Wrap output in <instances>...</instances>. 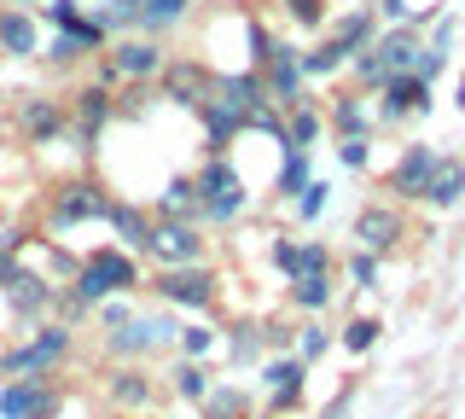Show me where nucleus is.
I'll return each mask as SVG.
<instances>
[{"label":"nucleus","mask_w":465,"mask_h":419,"mask_svg":"<svg viewBox=\"0 0 465 419\" xmlns=\"http://www.w3.org/2000/svg\"><path fill=\"white\" fill-rule=\"evenodd\" d=\"M140 285V268H134V256H123V251H94L87 263L76 268V303H99V297H111V292H134Z\"/></svg>","instance_id":"1"},{"label":"nucleus","mask_w":465,"mask_h":419,"mask_svg":"<svg viewBox=\"0 0 465 419\" xmlns=\"http://www.w3.org/2000/svg\"><path fill=\"white\" fill-rule=\"evenodd\" d=\"M70 355V332L64 326H41L35 338H24L18 350L0 355V379H41V373L53 367V361Z\"/></svg>","instance_id":"2"},{"label":"nucleus","mask_w":465,"mask_h":419,"mask_svg":"<svg viewBox=\"0 0 465 419\" xmlns=\"http://www.w3.org/2000/svg\"><path fill=\"white\" fill-rule=\"evenodd\" d=\"M413 59H419V35H413V30H396V35H384V41H378V47L367 41V47L355 53V70H361L367 82H378V88H384L390 76L413 70Z\"/></svg>","instance_id":"3"},{"label":"nucleus","mask_w":465,"mask_h":419,"mask_svg":"<svg viewBox=\"0 0 465 419\" xmlns=\"http://www.w3.org/2000/svg\"><path fill=\"white\" fill-rule=\"evenodd\" d=\"M58 390L47 379H6L0 384V419H53Z\"/></svg>","instance_id":"4"},{"label":"nucleus","mask_w":465,"mask_h":419,"mask_svg":"<svg viewBox=\"0 0 465 419\" xmlns=\"http://www.w3.org/2000/svg\"><path fill=\"white\" fill-rule=\"evenodd\" d=\"M198 205H203V215H215V222L239 215V205H244V181L232 175V169L222 164V157H215V164L198 175Z\"/></svg>","instance_id":"5"},{"label":"nucleus","mask_w":465,"mask_h":419,"mask_svg":"<svg viewBox=\"0 0 465 419\" xmlns=\"http://www.w3.org/2000/svg\"><path fill=\"white\" fill-rule=\"evenodd\" d=\"M145 251H152V256H163L169 268H181V263H198L203 239H198L193 227L181 222V215H169V222H157L152 234H145Z\"/></svg>","instance_id":"6"},{"label":"nucleus","mask_w":465,"mask_h":419,"mask_svg":"<svg viewBox=\"0 0 465 419\" xmlns=\"http://www.w3.org/2000/svg\"><path fill=\"white\" fill-rule=\"evenodd\" d=\"M157 292H163L169 303H186V309H210V303H215V280L203 268L181 263V268H169L163 280H157Z\"/></svg>","instance_id":"7"},{"label":"nucleus","mask_w":465,"mask_h":419,"mask_svg":"<svg viewBox=\"0 0 465 419\" xmlns=\"http://www.w3.org/2000/svg\"><path fill=\"white\" fill-rule=\"evenodd\" d=\"M105 210H111V198L99 193V186H87V181L64 186V193L53 198V222H58V227H70V222H94V215H105Z\"/></svg>","instance_id":"8"},{"label":"nucleus","mask_w":465,"mask_h":419,"mask_svg":"<svg viewBox=\"0 0 465 419\" xmlns=\"http://www.w3.org/2000/svg\"><path fill=\"white\" fill-rule=\"evenodd\" d=\"M163 70V47H152V41H116L111 47V76H157Z\"/></svg>","instance_id":"9"},{"label":"nucleus","mask_w":465,"mask_h":419,"mask_svg":"<svg viewBox=\"0 0 465 419\" xmlns=\"http://www.w3.org/2000/svg\"><path fill=\"white\" fill-rule=\"evenodd\" d=\"M355 239L367 244L372 256H378V251H390V244L401 239V215H396V210H384V205H367V210L355 215Z\"/></svg>","instance_id":"10"},{"label":"nucleus","mask_w":465,"mask_h":419,"mask_svg":"<svg viewBox=\"0 0 465 419\" xmlns=\"http://www.w3.org/2000/svg\"><path fill=\"white\" fill-rule=\"evenodd\" d=\"M262 65H268V94L280 99V105H297V82H302V59H297V47H273Z\"/></svg>","instance_id":"11"},{"label":"nucleus","mask_w":465,"mask_h":419,"mask_svg":"<svg viewBox=\"0 0 465 419\" xmlns=\"http://www.w3.org/2000/svg\"><path fill=\"white\" fill-rule=\"evenodd\" d=\"M430 105V82H419L413 70L384 82V117H407V111H425Z\"/></svg>","instance_id":"12"},{"label":"nucleus","mask_w":465,"mask_h":419,"mask_svg":"<svg viewBox=\"0 0 465 419\" xmlns=\"http://www.w3.org/2000/svg\"><path fill=\"white\" fill-rule=\"evenodd\" d=\"M163 82H169L174 105H203V99L215 94V82H210V70H203V65H169Z\"/></svg>","instance_id":"13"},{"label":"nucleus","mask_w":465,"mask_h":419,"mask_svg":"<svg viewBox=\"0 0 465 419\" xmlns=\"http://www.w3.org/2000/svg\"><path fill=\"white\" fill-rule=\"evenodd\" d=\"M430 164H436V152H430V146H407V152H401V164L390 169V193H401V198H419V193H425V175H430Z\"/></svg>","instance_id":"14"},{"label":"nucleus","mask_w":465,"mask_h":419,"mask_svg":"<svg viewBox=\"0 0 465 419\" xmlns=\"http://www.w3.org/2000/svg\"><path fill=\"white\" fill-rule=\"evenodd\" d=\"M419 198H430V205H460V198H465V164H460V157H436Z\"/></svg>","instance_id":"15"},{"label":"nucleus","mask_w":465,"mask_h":419,"mask_svg":"<svg viewBox=\"0 0 465 419\" xmlns=\"http://www.w3.org/2000/svg\"><path fill=\"white\" fill-rule=\"evenodd\" d=\"M273 263H280L291 280H302V274H331V256H326V244H273Z\"/></svg>","instance_id":"16"},{"label":"nucleus","mask_w":465,"mask_h":419,"mask_svg":"<svg viewBox=\"0 0 465 419\" xmlns=\"http://www.w3.org/2000/svg\"><path fill=\"white\" fill-rule=\"evenodd\" d=\"M215 105H227L232 117H251V111L262 105V99H268V88H262L256 76H227V82H215Z\"/></svg>","instance_id":"17"},{"label":"nucleus","mask_w":465,"mask_h":419,"mask_svg":"<svg viewBox=\"0 0 465 419\" xmlns=\"http://www.w3.org/2000/svg\"><path fill=\"white\" fill-rule=\"evenodd\" d=\"M35 47H41L35 18H29V12H0V53H12V59H29Z\"/></svg>","instance_id":"18"},{"label":"nucleus","mask_w":465,"mask_h":419,"mask_svg":"<svg viewBox=\"0 0 465 419\" xmlns=\"http://www.w3.org/2000/svg\"><path fill=\"white\" fill-rule=\"evenodd\" d=\"M99 41H105V30H99L94 18H82L76 30H64V35L53 41V59H58V65H70V59H82V53H94Z\"/></svg>","instance_id":"19"},{"label":"nucleus","mask_w":465,"mask_h":419,"mask_svg":"<svg viewBox=\"0 0 465 419\" xmlns=\"http://www.w3.org/2000/svg\"><path fill=\"white\" fill-rule=\"evenodd\" d=\"M6 297H12V309H18V314H41L53 303L47 280H35V274H24V268H18V280H6Z\"/></svg>","instance_id":"20"},{"label":"nucleus","mask_w":465,"mask_h":419,"mask_svg":"<svg viewBox=\"0 0 465 419\" xmlns=\"http://www.w3.org/2000/svg\"><path fill=\"white\" fill-rule=\"evenodd\" d=\"M76 123H82V140H94L99 128L111 123V94H105V88H87V94L76 99Z\"/></svg>","instance_id":"21"},{"label":"nucleus","mask_w":465,"mask_h":419,"mask_svg":"<svg viewBox=\"0 0 465 419\" xmlns=\"http://www.w3.org/2000/svg\"><path fill=\"white\" fill-rule=\"evenodd\" d=\"M24 128H29V140H53L58 128H64V111H58L53 99H29V105H24Z\"/></svg>","instance_id":"22"},{"label":"nucleus","mask_w":465,"mask_h":419,"mask_svg":"<svg viewBox=\"0 0 465 419\" xmlns=\"http://www.w3.org/2000/svg\"><path fill=\"white\" fill-rule=\"evenodd\" d=\"M331 41L343 47V59H355V53L372 41V12H349V18L338 24V30H331Z\"/></svg>","instance_id":"23"},{"label":"nucleus","mask_w":465,"mask_h":419,"mask_svg":"<svg viewBox=\"0 0 465 419\" xmlns=\"http://www.w3.org/2000/svg\"><path fill=\"white\" fill-rule=\"evenodd\" d=\"M105 215H111V227H116V234H123V244H140V251H145V234H152V222H145V215H140L134 205H111Z\"/></svg>","instance_id":"24"},{"label":"nucleus","mask_w":465,"mask_h":419,"mask_svg":"<svg viewBox=\"0 0 465 419\" xmlns=\"http://www.w3.org/2000/svg\"><path fill=\"white\" fill-rule=\"evenodd\" d=\"M268 384H273V402L291 408V402L302 396V367L297 361H280V367H268Z\"/></svg>","instance_id":"25"},{"label":"nucleus","mask_w":465,"mask_h":419,"mask_svg":"<svg viewBox=\"0 0 465 419\" xmlns=\"http://www.w3.org/2000/svg\"><path fill=\"white\" fill-rule=\"evenodd\" d=\"M291 297H297L302 309H326L331 303V274H302V280H291Z\"/></svg>","instance_id":"26"},{"label":"nucleus","mask_w":465,"mask_h":419,"mask_svg":"<svg viewBox=\"0 0 465 419\" xmlns=\"http://www.w3.org/2000/svg\"><path fill=\"white\" fill-rule=\"evenodd\" d=\"M297 59H302V76H331V70L343 65V47L338 41H320L314 53H297Z\"/></svg>","instance_id":"27"},{"label":"nucleus","mask_w":465,"mask_h":419,"mask_svg":"<svg viewBox=\"0 0 465 419\" xmlns=\"http://www.w3.org/2000/svg\"><path fill=\"white\" fill-rule=\"evenodd\" d=\"M193 210H203L198 205V181H169L163 186V215H193Z\"/></svg>","instance_id":"28"},{"label":"nucleus","mask_w":465,"mask_h":419,"mask_svg":"<svg viewBox=\"0 0 465 419\" xmlns=\"http://www.w3.org/2000/svg\"><path fill=\"white\" fill-rule=\"evenodd\" d=\"M186 12V0H140V24H152V30H163Z\"/></svg>","instance_id":"29"},{"label":"nucleus","mask_w":465,"mask_h":419,"mask_svg":"<svg viewBox=\"0 0 465 419\" xmlns=\"http://www.w3.org/2000/svg\"><path fill=\"white\" fill-rule=\"evenodd\" d=\"M116 402H123V408H140L145 396H152V384H145V373H116Z\"/></svg>","instance_id":"30"},{"label":"nucleus","mask_w":465,"mask_h":419,"mask_svg":"<svg viewBox=\"0 0 465 419\" xmlns=\"http://www.w3.org/2000/svg\"><path fill=\"white\" fill-rule=\"evenodd\" d=\"M302 186H309V157H302L297 146H291L285 169H280V193H302Z\"/></svg>","instance_id":"31"},{"label":"nucleus","mask_w":465,"mask_h":419,"mask_svg":"<svg viewBox=\"0 0 465 419\" xmlns=\"http://www.w3.org/2000/svg\"><path fill=\"white\" fill-rule=\"evenodd\" d=\"M174 390H181V396H210V379H203V367H193V361H181V367H174Z\"/></svg>","instance_id":"32"},{"label":"nucleus","mask_w":465,"mask_h":419,"mask_svg":"<svg viewBox=\"0 0 465 419\" xmlns=\"http://www.w3.org/2000/svg\"><path fill=\"white\" fill-rule=\"evenodd\" d=\"M203 408H210V419H239L244 414V396H239V390H215Z\"/></svg>","instance_id":"33"},{"label":"nucleus","mask_w":465,"mask_h":419,"mask_svg":"<svg viewBox=\"0 0 465 419\" xmlns=\"http://www.w3.org/2000/svg\"><path fill=\"white\" fill-rule=\"evenodd\" d=\"M47 18L58 24V30H76V24H82V6H76V0H53Z\"/></svg>","instance_id":"34"},{"label":"nucleus","mask_w":465,"mask_h":419,"mask_svg":"<svg viewBox=\"0 0 465 419\" xmlns=\"http://www.w3.org/2000/svg\"><path fill=\"white\" fill-rule=\"evenodd\" d=\"M338 128H343V135H367V117H361L355 99H343V105H338Z\"/></svg>","instance_id":"35"},{"label":"nucleus","mask_w":465,"mask_h":419,"mask_svg":"<svg viewBox=\"0 0 465 419\" xmlns=\"http://www.w3.org/2000/svg\"><path fill=\"white\" fill-rule=\"evenodd\" d=\"M372 338H378V321H349V332H343V344H349V350H367Z\"/></svg>","instance_id":"36"},{"label":"nucleus","mask_w":465,"mask_h":419,"mask_svg":"<svg viewBox=\"0 0 465 419\" xmlns=\"http://www.w3.org/2000/svg\"><path fill=\"white\" fill-rule=\"evenodd\" d=\"M343 164H349V169L367 164V135H343Z\"/></svg>","instance_id":"37"},{"label":"nucleus","mask_w":465,"mask_h":419,"mask_svg":"<svg viewBox=\"0 0 465 419\" xmlns=\"http://www.w3.org/2000/svg\"><path fill=\"white\" fill-rule=\"evenodd\" d=\"M320 205H326V186H314V181H309V186H302V198H297V210L314 222V215H320Z\"/></svg>","instance_id":"38"},{"label":"nucleus","mask_w":465,"mask_h":419,"mask_svg":"<svg viewBox=\"0 0 465 419\" xmlns=\"http://www.w3.org/2000/svg\"><path fill=\"white\" fill-rule=\"evenodd\" d=\"M285 6H291V18H297V24H320V18H326L320 0H285Z\"/></svg>","instance_id":"39"},{"label":"nucleus","mask_w":465,"mask_h":419,"mask_svg":"<svg viewBox=\"0 0 465 419\" xmlns=\"http://www.w3.org/2000/svg\"><path fill=\"white\" fill-rule=\"evenodd\" d=\"M181 344H186V355H203V350H210V332H203V326H186Z\"/></svg>","instance_id":"40"},{"label":"nucleus","mask_w":465,"mask_h":419,"mask_svg":"<svg viewBox=\"0 0 465 419\" xmlns=\"http://www.w3.org/2000/svg\"><path fill=\"white\" fill-rule=\"evenodd\" d=\"M355 280H361V285H372V280H378V263H372V256H367V251H361V256H355Z\"/></svg>","instance_id":"41"},{"label":"nucleus","mask_w":465,"mask_h":419,"mask_svg":"<svg viewBox=\"0 0 465 419\" xmlns=\"http://www.w3.org/2000/svg\"><path fill=\"white\" fill-rule=\"evenodd\" d=\"M326 350V332H302V355H320Z\"/></svg>","instance_id":"42"}]
</instances>
